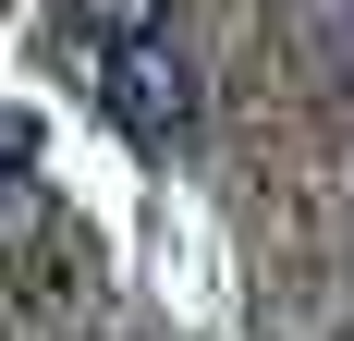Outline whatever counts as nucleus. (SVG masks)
<instances>
[{
  "instance_id": "f257e3e1",
  "label": "nucleus",
  "mask_w": 354,
  "mask_h": 341,
  "mask_svg": "<svg viewBox=\"0 0 354 341\" xmlns=\"http://www.w3.org/2000/svg\"><path fill=\"white\" fill-rule=\"evenodd\" d=\"M98 61V110L122 122L135 146H183L196 135V110H208V86H196V61H183V37H135V49H86Z\"/></svg>"
},
{
  "instance_id": "f03ea898",
  "label": "nucleus",
  "mask_w": 354,
  "mask_h": 341,
  "mask_svg": "<svg viewBox=\"0 0 354 341\" xmlns=\"http://www.w3.org/2000/svg\"><path fill=\"white\" fill-rule=\"evenodd\" d=\"M73 37H86V49H135V37H171V0H73Z\"/></svg>"
}]
</instances>
